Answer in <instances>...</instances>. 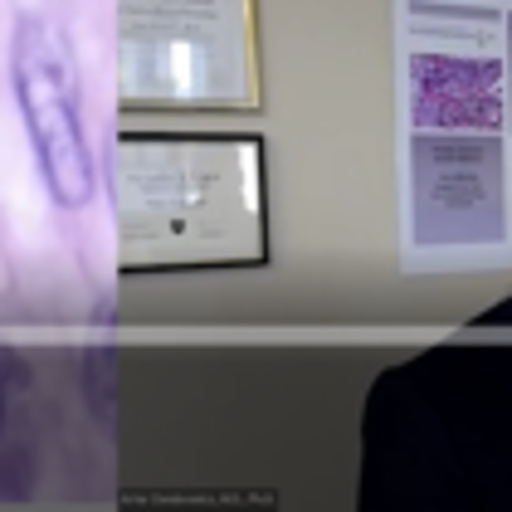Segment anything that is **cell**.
<instances>
[{
  "mask_svg": "<svg viewBox=\"0 0 512 512\" xmlns=\"http://www.w3.org/2000/svg\"><path fill=\"white\" fill-rule=\"evenodd\" d=\"M10 88L40 181L59 210H83L98 191L93 147L83 127V83L74 49L49 15H20L10 35Z\"/></svg>",
  "mask_w": 512,
  "mask_h": 512,
  "instance_id": "obj_1",
  "label": "cell"
},
{
  "mask_svg": "<svg viewBox=\"0 0 512 512\" xmlns=\"http://www.w3.org/2000/svg\"><path fill=\"white\" fill-rule=\"evenodd\" d=\"M30 386V366L20 361V352L0 347V449H5V430H10V410H15V395Z\"/></svg>",
  "mask_w": 512,
  "mask_h": 512,
  "instance_id": "obj_2",
  "label": "cell"
}]
</instances>
